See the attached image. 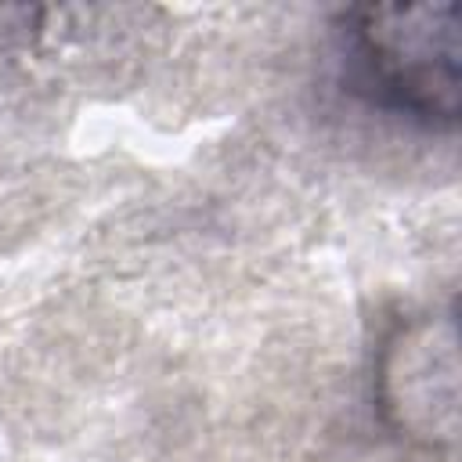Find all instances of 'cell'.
I'll return each instance as SVG.
<instances>
[{
	"label": "cell",
	"instance_id": "obj_1",
	"mask_svg": "<svg viewBox=\"0 0 462 462\" xmlns=\"http://www.w3.org/2000/svg\"><path fill=\"white\" fill-rule=\"evenodd\" d=\"M357 83L386 108L451 126L458 119L462 36L455 4H368L343 14Z\"/></svg>",
	"mask_w": 462,
	"mask_h": 462
}]
</instances>
